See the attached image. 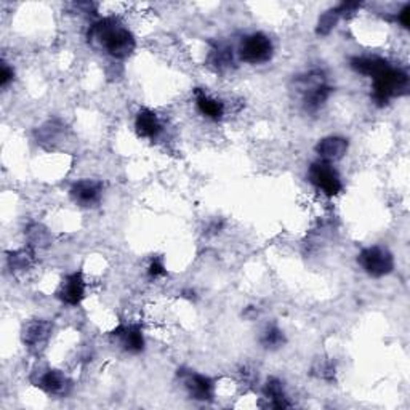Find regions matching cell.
Segmentation results:
<instances>
[{"label": "cell", "mask_w": 410, "mask_h": 410, "mask_svg": "<svg viewBox=\"0 0 410 410\" xmlns=\"http://www.w3.org/2000/svg\"><path fill=\"white\" fill-rule=\"evenodd\" d=\"M89 42L98 50L117 60H124L133 53L136 42L133 34L117 18H102L89 29Z\"/></svg>", "instance_id": "1"}, {"label": "cell", "mask_w": 410, "mask_h": 410, "mask_svg": "<svg viewBox=\"0 0 410 410\" xmlns=\"http://www.w3.org/2000/svg\"><path fill=\"white\" fill-rule=\"evenodd\" d=\"M409 90V76L402 69L389 65L374 77L372 101L377 106H387L396 96L406 95Z\"/></svg>", "instance_id": "2"}, {"label": "cell", "mask_w": 410, "mask_h": 410, "mask_svg": "<svg viewBox=\"0 0 410 410\" xmlns=\"http://www.w3.org/2000/svg\"><path fill=\"white\" fill-rule=\"evenodd\" d=\"M272 52L274 47H272L271 39L261 32H255L242 39L237 55L241 61L247 65H263L271 60Z\"/></svg>", "instance_id": "3"}, {"label": "cell", "mask_w": 410, "mask_h": 410, "mask_svg": "<svg viewBox=\"0 0 410 410\" xmlns=\"http://www.w3.org/2000/svg\"><path fill=\"white\" fill-rule=\"evenodd\" d=\"M358 263L372 277H383L394 270V258L387 247H367L359 253Z\"/></svg>", "instance_id": "4"}, {"label": "cell", "mask_w": 410, "mask_h": 410, "mask_svg": "<svg viewBox=\"0 0 410 410\" xmlns=\"http://www.w3.org/2000/svg\"><path fill=\"white\" fill-rule=\"evenodd\" d=\"M308 178H310L311 184H314L325 196H336L343 189L338 172L334 169V165L324 162V160L311 164L310 170H308Z\"/></svg>", "instance_id": "5"}, {"label": "cell", "mask_w": 410, "mask_h": 410, "mask_svg": "<svg viewBox=\"0 0 410 410\" xmlns=\"http://www.w3.org/2000/svg\"><path fill=\"white\" fill-rule=\"evenodd\" d=\"M178 377L182 378L184 389L193 399H196V401H212L213 382L208 377L193 372V370H189V372H184V370L180 372L178 370Z\"/></svg>", "instance_id": "6"}, {"label": "cell", "mask_w": 410, "mask_h": 410, "mask_svg": "<svg viewBox=\"0 0 410 410\" xmlns=\"http://www.w3.org/2000/svg\"><path fill=\"white\" fill-rule=\"evenodd\" d=\"M112 336L119 341V345L130 354H140L144 349L143 330L136 324L119 325L112 332Z\"/></svg>", "instance_id": "7"}, {"label": "cell", "mask_w": 410, "mask_h": 410, "mask_svg": "<svg viewBox=\"0 0 410 410\" xmlns=\"http://www.w3.org/2000/svg\"><path fill=\"white\" fill-rule=\"evenodd\" d=\"M84 296L85 282L84 277H82V272H72V274L66 276L60 285V290H58V299L66 305L77 306L84 300Z\"/></svg>", "instance_id": "8"}, {"label": "cell", "mask_w": 410, "mask_h": 410, "mask_svg": "<svg viewBox=\"0 0 410 410\" xmlns=\"http://www.w3.org/2000/svg\"><path fill=\"white\" fill-rule=\"evenodd\" d=\"M71 197L82 207H91L101 199L102 184L96 180H80L71 188Z\"/></svg>", "instance_id": "9"}, {"label": "cell", "mask_w": 410, "mask_h": 410, "mask_svg": "<svg viewBox=\"0 0 410 410\" xmlns=\"http://www.w3.org/2000/svg\"><path fill=\"white\" fill-rule=\"evenodd\" d=\"M36 387L53 396H66L71 389V382L61 370L50 369L39 377Z\"/></svg>", "instance_id": "10"}, {"label": "cell", "mask_w": 410, "mask_h": 410, "mask_svg": "<svg viewBox=\"0 0 410 410\" xmlns=\"http://www.w3.org/2000/svg\"><path fill=\"white\" fill-rule=\"evenodd\" d=\"M348 140L341 136H327L316 144V153L321 160L332 164L345 158V154L348 153Z\"/></svg>", "instance_id": "11"}, {"label": "cell", "mask_w": 410, "mask_h": 410, "mask_svg": "<svg viewBox=\"0 0 410 410\" xmlns=\"http://www.w3.org/2000/svg\"><path fill=\"white\" fill-rule=\"evenodd\" d=\"M135 129L136 133H138L141 138L154 140L158 138L160 131H162V125H160V120L159 117L155 116V112L144 107V109H141L138 114H136Z\"/></svg>", "instance_id": "12"}, {"label": "cell", "mask_w": 410, "mask_h": 410, "mask_svg": "<svg viewBox=\"0 0 410 410\" xmlns=\"http://www.w3.org/2000/svg\"><path fill=\"white\" fill-rule=\"evenodd\" d=\"M52 332V325L50 322L42 321V319H36L28 322L26 325L23 327V341L24 345L28 346H36L43 343L48 338Z\"/></svg>", "instance_id": "13"}, {"label": "cell", "mask_w": 410, "mask_h": 410, "mask_svg": "<svg viewBox=\"0 0 410 410\" xmlns=\"http://www.w3.org/2000/svg\"><path fill=\"white\" fill-rule=\"evenodd\" d=\"M349 65L356 72H359V74L363 76H369L374 79V77L380 74L383 69H387L389 63L378 56H356L351 60Z\"/></svg>", "instance_id": "14"}, {"label": "cell", "mask_w": 410, "mask_h": 410, "mask_svg": "<svg viewBox=\"0 0 410 410\" xmlns=\"http://www.w3.org/2000/svg\"><path fill=\"white\" fill-rule=\"evenodd\" d=\"M234 65L233 48L226 43H217L208 53V66L212 69L223 72L231 69Z\"/></svg>", "instance_id": "15"}, {"label": "cell", "mask_w": 410, "mask_h": 410, "mask_svg": "<svg viewBox=\"0 0 410 410\" xmlns=\"http://www.w3.org/2000/svg\"><path fill=\"white\" fill-rule=\"evenodd\" d=\"M196 105L197 109L201 111V114L208 117L212 120H219L224 114V106L219 100H215L212 96H208L201 89L196 90Z\"/></svg>", "instance_id": "16"}, {"label": "cell", "mask_w": 410, "mask_h": 410, "mask_svg": "<svg viewBox=\"0 0 410 410\" xmlns=\"http://www.w3.org/2000/svg\"><path fill=\"white\" fill-rule=\"evenodd\" d=\"M263 394L270 401L268 407L272 409H289L292 404L287 401V396L284 393V387H282L281 380L270 378L263 388Z\"/></svg>", "instance_id": "17"}, {"label": "cell", "mask_w": 410, "mask_h": 410, "mask_svg": "<svg viewBox=\"0 0 410 410\" xmlns=\"http://www.w3.org/2000/svg\"><path fill=\"white\" fill-rule=\"evenodd\" d=\"M332 89L327 84L317 87V89L308 91L303 95V106L308 112H316L319 111L322 106L325 105V101L330 98Z\"/></svg>", "instance_id": "18"}, {"label": "cell", "mask_w": 410, "mask_h": 410, "mask_svg": "<svg viewBox=\"0 0 410 410\" xmlns=\"http://www.w3.org/2000/svg\"><path fill=\"white\" fill-rule=\"evenodd\" d=\"M260 343L263 348L266 349H277L281 348L282 345L285 343V336L284 332L281 329H277L276 325H270L263 330V334L260 336Z\"/></svg>", "instance_id": "19"}, {"label": "cell", "mask_w": 410, "mask_h": 410, "mask_svg": "<svg viewBox=\"0 0 410 410\" xmlns=\"http://www.w3.org/2000/svg\"><path fill=\"white\" fill-rule=\"evenodd\" d=\"M28 241L31 247H47L50 242V233L47 231L42 224L34 223L28 228Z\"/></svg>", "instance_id": "20"}, {"label": "cell", "mask_w": 410, "mask_h": 410, "mask_svg": "<svg viewBox=\"0 0 410 410\" xmlns=\"http://www.w3.org/2000/svg\"><path fill=\"white\" fill-rule=\"evenodd\" d=\"M340 19V13L338 10L332 8L329 12H325L322 17L319 18V21H317V28H316V32L319 34V36H327V34H330L334 31V28L336 26V23H338Z\"/></svg>", "instance_id": "21"}, {"label": "cell", "mask_w": 410, "mask_h": 410, "mask_svg": "<svg viewBox=\"0 0 410 410\" xmlns=\"http://www.w3.org/2000/svg\"><path fill=\"white\" fill-rule=\"evenodd\" d=\"M32 257H34V253L31 250H26V248H23V250L14 252V253H12V255L8 257L10 266H12V270H14V271H24V270H28V268L31 266Z\"/></svg>", "instance_id": "22"}, {"label": "cell", "mask_w": 410, "mask_h": 410, "mask_svg": "<svg viewBox=\"0 0 410 410\" xmlns=\"http://www.w3.org/2000/svg\"><path fill=\"white\" fill-rule=\"evenodd\" d=\"M312 372H314V375H317L319 378L332 382V380L335 378V365L330 359L319 358L314 363V365H312Z\"/></svg>", "instance_id": "23"}, {"label": "cell", "mask_w": 410, "mask_h": 410, "mask_svg": "<svg viewBox=\"0 0 410 410\" xmlns=\"http://www.w3.org/2000/svg\"><path fill=\"white\" fill-rule=\"evenodd\" d=\"M359 8H360V3H358V2H343L336 7V10H338V13H340V18L341 17H345V18L353 17V14L358 12Z\"/></svg>", "instance_id": "24"}, {"label": "cell", "mask_w": 410, "mask_h": 410, "mask_svg": "<svg viewBox=\"0 0 410 410\" xmlns=\"http://www.w3.org/2000/svg\"><path fill=\"white\" fill-rule=\"evenodd\" d=\"M13 77H14V72L12 67H10L5 61H2V69H0V87H3L5 89V87L13 80Z\"/></svg>", "instance_id": "25"}, {"label": "cell", "mask_w": 410, "mask_h": 410, "mask_svg": "<svg viewBox=\"0 0 410 410\" xmlns=\"http://www.w3.org/2000/svg\"><path fill=\"white\" fill-rule=\"evenodd\" d=\"M148 274L151 276V277H160V276H164L165 274V268H164V265H162V261L160 260H158V258H155V260H153L151 261V265H149V268H148Z\"/></svg>", "instance_id": "26"}, {"label": "cell", "mask_w": 410, "mask_h": 410, "mask_svg": "<svg viewBox=\"0 0 410 410\" xmlns=\"http://www.w3.org/2000/svg\"><path fill=\"white\" fill-rule=\"evenodd\" d=\"M410 5L407 3V5H404V8L401 10V13L398 14V21L402 24L404 28L406 29H409V26H410Z\"/></svg>", "instance_id": "27"}]
</instances>
